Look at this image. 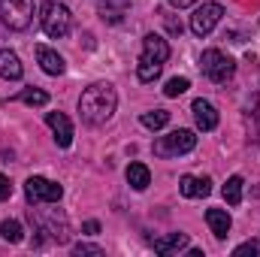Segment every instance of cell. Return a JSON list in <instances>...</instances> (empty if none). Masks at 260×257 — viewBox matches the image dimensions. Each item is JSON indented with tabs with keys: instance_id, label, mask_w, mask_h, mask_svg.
I'll use <instances>...</instances> for the list:
<instances>
[{
	"instance_id": "obj_7",
	"label": "cell",
	"mask_w": 260,
	"mask_h": 257,
	"mask_svg": "<svg viewBox=\"0 0 260 257\" xmlns=\"http://www.w3.org/2000/svg\"><path fill=\"white\" fill-rule=\"evenodd\" d=\"M24 194H27L30 203H58V200L64 197V188H61L58 182L43 179V176H30V179L24 182Z\"/></svg>"
},
{
	"instance_id": "obj_22",
	"label": "cell",
	"mask_w": 260,
	"mask_h": 257,
	"mask_svg": "<svg viewBox=\"0 0 260 257\" xmlns=\"http://www.w3.org/2000/svg\"><path fill=\"white\" fill-rule=\"evenodd\" d=\"M0 236H3L6 242H21V239H24L18 221H3V224H0Z\"/></svg>"
},
{
	"instance_id": "obj_5",
	"label": "cell",
	"mask_w": 260,
	"mask_h": 257,
	"mask_svg": "<svg viewBox=\"0 0 260 257\" xmlns=\"http://www.w3.org/2000/svg\"><path fill=\"white\" fill-rule=\"evenodd\" d=\"M0 21L9 30H24L34 21V0H0Z\"/></svg>"
},
{
	"instance_id": "obj_3",
	"label": "cell",
	"mask_w": 260,
	"mask_h": 257,
	"mask_svg": "<svg viewBox=\"0 0 260 257\" xmlns=\"http://www.w3.org/2000/svg\"><path fill=\"white\" fill-rule=\"evenodd\" d=\"M40 21H43V30H46V37H52V40H61L70 34V24H73V15H70V9H67L64 3H58V0H49L46 6H43V15H40Z\"/></svg>"
},
{
	"instance_id": "obj_17",
	"label": "cell",
	"mask_w": 260,
	"mask_h": 257,
	"mask_svg": "<svg viewBox=\"0 0 260 257\" xmlns=\"http://www.w3.org/2000/svg\"><path fill=\"white\" fill-rule=\"evenodd\" d=\"M245 121H248V130H251V139L260 142V94L257 97H251L248 112H245Z\"/></svg>"
},
{
	"instance_id": "obj_11",
	"label": "cell",
	"mask_w": 260,
	"mask_h": 257,
	"mask_svg": "<svg viewBox=\"0 0 260 257\" xmlns=\"http://www.w3.org/2000/svg\"><path fill=\"white\" fill-rule=\"evenodd\" d=\"M37 61H40V67H43L49 76H61L67 70L64 58H61L55 49H49V46H37Z\"/></svg>"
},
{
	"instance_id": "obj_2",
	"label": "cell",
	"mask_w": 260,
	"mask_h": 257,
	"mask_svg": "<svg viewBox=\"0 0 260 257\" xmlns=\"http://www.w3.org/2000/svg\"><path fill=\"white\" fill-rule=\"evenodd\" d=\"M167 58H170V43L157 34H148L142 40V55H139V67H136L139 82H154L167 64Z\"/></svg>"
},
{
	"instance_id": "obj_4",
	"label": "cell",
	"mask_w": 260,
	"mask_h": 257,
	"mask_svg": "<svg viewBox=\"0 0 260 257\" xmlns=\"http://www.w3.org/2000/svg\"><path fill=\"white\" fill-rule=\"evenodd\" d=\"M194 145H197L194 130H173V133L154 139V154L157 157H179V154L194 151Z\"/></svg>"
},
{
	"instance_id": "obj_1",
	"label": "cell",
	"mask_w": 260,
	"mask_h": 257,
	"mask_svg": "<svg viewBox=\"0 0 260 257\" xmlns=\"http://www.w3.org/2000/svg\"><path fill=\"white\" fill-rule=\"evenodd\" d=\"M118 106V94L109 82H94L79 97V115L85 124H106Z\"/></svg>"
},
{
	"instance_id": "obj_15",
	"label": "cell",
	"mask_w": 260,
	"mask_h": 257,
	"mask_svg": "<svg viewBox=\"0 0 260 257\" xmlns=\"http://www.w3.org/2000/svg\"><path fill=\"white\" fill-rule=\"evenodd\" d=\"M21 73L24 67L18 61V55L9 49H0V79H21Z\"/></svg>"
},
{
	"instance_id": "obj_16",
	"label": "cell",
	"mask_w": 260,
	"mask_h": 257,
	"mask_svg": "<svg viewBox=\"0 0 260 257\" xmlns=\"http://www.w3.org/2000/svg\"><path fill=\"white\" fill-rule=\"evenodd\" d=\"M127 182L133 191H145L148 185H151V173H148V167L145 164H130L127 167Z\"/></svg>"
},
{
	"instance_id": "obj_29",
	"label": "cell",
	"mask_w": 260,
	"mask_h": 257,
	"mask_svg": "<svg viewBox=\"0 0 260 257\" xmlns=\"http://www.w3.org/2000/svg\"><path fill=\"white\" fill-rule=\"evenodd\" d=\"M170 3H173L176 9H185V6H194L197 0H170Z\"/></svg>"
},
{
	"instance_id": "obj_24",
	"label": "cell",
	"mask_w": 260,
	"mask_h": 257,
	"mask_svg": "<svg viewBox=\"0 0 260 257\" xmlns=\"http://www.w3.org/2000/svg\"><path fill=\"white\" fill-rule=\"evenodd\" d=\"M236 257H242V254H260V239H251V242H242L236 251H233Z\"/></svg>"
},
{
	"instance_id": "obj_8",
	"label": "cell",
	"mask_w": 260,
	"mask_h": 257,
	"mask_svg": "<svg viewBox=\"0 0 260 257\" xmlns=\"http://www.w3.org/2000/svg\"><path fill=\"white\" fill-rule=\"evenodd\" d=\"M221 18H224V6L221 3H203V6H197L194 15H191V30L197 37H206V34L215 30V24Z\"/></svg>"
},
{
	"instance_id": "obj_18",
	"label": "cell",
	"mask_w": 260,
	"mask_h": 257,
	"mask_svg": "<svg viewBox=\"0 0 260 257\" xmlns=\"http://www.w3.org/2000/svg\"><path fill=\"white\" fill-rule=\"evenodd\" d=\"M142 127H148V130H160V127H167L170 124V112L167 109H154V112H142Z\"/></svg>"
},
{
	"instance_id": "obj_26",
	"label": "cell",
	"mask_w": 260,
	"mask_h": 257,
	"mask_svg": "<svg viewBox=\"0 0 260 257\" xmlns=\"http://www.w3.org/2000/svg\"><path fill=\"white\" fill-rule=\"evenodd\" d=\"M12 197V185H9V179L0 173V200H9Z\"/></svg>"
},
{
	"instance_id": "obj_25",
	"label": "cell",
	"mask_w": 260,
	"mask_h": 257,
	"mask_svg": "<svg viewBox=\"0 0 260 257\" xmlns=\"http://www.w3.org/2000/svg\"><path fill=\"white\" fill-rule=\"evenodd\" d=\"M76 254L82 257V254H103V248H100V245H88V242H79V245H76Z\"/></svg>"
},
{
	"instance_id": "obj_12",
	"label": "cell",
	"mask_w": 260,
	"mask_h": 257,
	"mask_svg": "<svg viewBox=\"0 0 260 257\" xmlns=\"http://www.w3.org/2000/svg\"><path fill=\"white\" fill-rule=\"evenodd\" d=\"M188 233H170V236H160V239H154V251L164 257L170 254H179L182 248H188Z\"/></svg>"
},
{
	"instance_id": "obj_9",
	"label": "cell",
	"mask_w": 260,
	"mask_h": 257,
	"mask_svg": "<svg viewBox=\"0 0 260 257\" xmlns=\"http://www.w3.org/2000/svg\"><path fill=\"white\" fill-rule=\"evenodd\" d=\"M46 124L55 133V142L61 148H70V142H73V124H70V118H67L64 112H46Z\"/></svg>"
},
{
	"instance_id": "obj_21",
	"label": "cell",
	"mask_w": 260,
	"mask_h": 257,
	"mask_svg": "<svg viewBox=\"0 0 260 257\" xmlns=\"http://www.w3.org/2000/svg\"><path fill=\"white\" fill-rule=\"evenodd\" d=\"M97 12H100V18H103V21H109V24H118V21H121V15H124V12H121V9H115L109 0H100V3H97Z\"/></svg>"
},
{
	"instance_id": "obj_23",
	"label": "cell",
	"mask_w": 260,
	"mask_h": 257,
	"mask_svg": "<svg viewBox=\"0 0 260 257\" xmlns=\"http://www.w3.org/2000/svg\"><path fill=\"white\" fill-rule=\"evenodd\" d=\"M188 88H191V82H188L185 76H176V79H170V82H167L164 94H167V97H179V94H185Z\"/></svg>"
},
{
	"instance_id": "obj_10",
	"label": "cell",
	"mask_w": 260,
	"mask_h": 257,
	"mask_svg": "<svg viewBox=\"0 0 260 257\" xmlns=\"http://www.w3.org/2000/svg\"><path fill=\"white\" fill-rule=\"evenodd\" d=\"M191 112H194V121L200 130H215L218 127V109L209 103V100H194V106H191Z\"/></svg>"
},
{
	"instance_id": "obj_20",
	"label": "cell",
	"mask_w": 260,
	"mask_h": 257,
	"mask_svg": "<svg viewBox=\"0 0 260 257\" xmlns=\"http://www.w3.org/2000/svg\"><path fill=\"white\" fill-rule=\"evenodd\" d=\"M15 100H21V103H27V106H46V103H49V94L40 91V88H24Z\"/></svg>"
},
{
	"instance_id": "obj_19",
	"label": "cell",
	"mask_w": 260,
	"mask_h": 257,
	"mask_svg": "<svg viewBox=\"0 0 260 257\" xmlns=\"http://www.w3.org/2000/svg\"><path fill=\"white\" fill-rule=\"evenodd\" d=\"M242 176H230L227 179V185H224V200L230 203V206H239L242 203Z\"/></svg>"
},
{
	"instance_id": "obj_6",
	"label": "cell",
	"mask_w": 260,
	"mask_h": 257,
	"mask_svg": "<svg viewBox=\"0 0 260 257\" xmlns=\"http://www.w3.org/2000/svg\"><path fill=\"white\" fill-rule=\"evenodd\" d=\"M200 70H203V76H209L212 82H227V79H233V73H236V61L227 58V55L218 52V49H206L203 58H200Z\"/></svg>"
},
{
	"instance_id": "obj_13",
	"label": "cell",
	"mask_w": 260,
	"mask_h": 257,
	"mask_svg": "<svg viewBox=\"0 0 260 257\" xmlns=\"http://www.w3.org/2000/svg\"><path fill=\"white\" fill-rule=\"evenodd\" d=\"M179 191H182V197H209L212 194V182L203 176V179H197V176H182L179 179Z\"/></svg>"
},
{
	"instance_id": "obj_27",
	"label": "cell",
	"mask_w": 260,
	"mask_h": 257,
	"mask_svg": "<svg viewBox=\"0 0 260 257\" xmlns=\"http://www.w3.org/2000/svg\"><path fill=\"white\" fill-rule=\"evenodd\" d=\"M82 230H85L88 236H97V233H100V224H97V221H85V227H82Z\"/></svg>"
},
{
	"instance_id": "obj_14",
	"label": "cell",
	"mask_w": 260,
	"mask_h": 257,
	"mask_svg": "<svg viewBox=\"0 0 260 257\" xmlns=\"http://www.w3.org/2000/svg\"><path fill=\"white\" fill-rule=\"evenodd\" d=\"M206 224L212 227V233H215L218 239H227V233H230V227H233V221H230V215H227L224 209H206Z\"/></svg>"
},
{
	"instance_id": "obj_28",
	"label": "cell",
	"mask_w": 260,
	"mask_h": 257,
	"mask_svg": "<svg viewBox=\"0 0 260 257\" xmlns=\"http://www.w3.org/2000/svg\"><path fill=\"white\" fill-rule=\"evenodd\" d=\"M167 27H170V30H173V34H182V24H179V21H176V18H167Z\"/></svg>"
}]
</instances>
